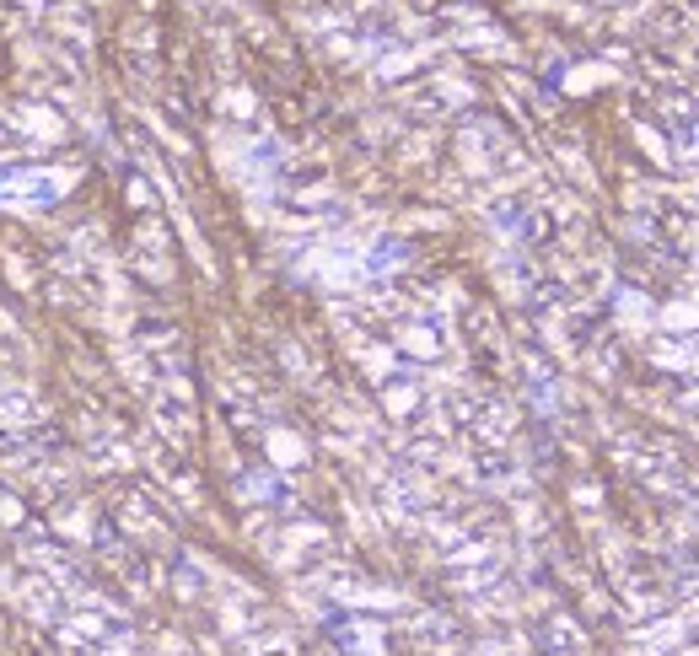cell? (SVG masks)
<instances>
[{"label":"cell","mask_w":699,"mask_h":656,"mask_svg":"<svg viewBox=\"0 0 699 656\" xmlns=\"http://www.w3.org/2000/svg\"><path fill=\"white\" fill-rule=\"evenodd\" d=\"M415 640H420V646H431V651H447L458 635H452V624H447V619H425V613H420V624H415Z\"/></svg>","instance_id":"3957f363"},{"label":"cell","mask_w":699,"mask_h":656,"mask_svg":"<svg viewBox=\"0 0 699 656\" xmlns=\"http://www.w3.org/2000/svg\"><path fill=\"white\" fill-rule=\"evenodd\" d=\"M544 646L549 656H587V635H581V624L570 619V613H544Z\"/></svg>","instance_id":"7a4b0ae2"},{"label":"cell","mask_w":699,"mask_h":656,"mask_svg":"<svg viewBox=\"0 0 699 656\" xmlns=\"http://www.w3.org/2000/svg\"><path fill=\"white\" fill-rule=\"evenodd\" d=\"M60 635L70 646H92V651H119L124 640H130V624L119 619L113 608H70Z\"/></svg>","instance_id":"6da1fadb"},{"label":"cell","mask_w":699,"mask_h":656,"mask_svg":"<svg viewBox=\"0 0 699 656\" xmlns=\"http://www.w3.org/2000/svg\"><path fill=\"white\" fill-rule=\"evenodd\" d=\"M474 656H501V651H474Z\"/></svg>","instance_id":"277c9868"}]
</instances>
